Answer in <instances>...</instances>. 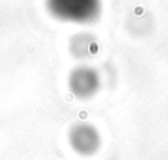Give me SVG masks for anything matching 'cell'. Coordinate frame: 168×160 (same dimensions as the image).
Instances as JSON below:
<instances>
[{"instance_id":"7a4b0ae2","label":"cell","mask_w":168,"mask_h":160,"mask_svg":"<svg viewBox=\"0 0 168 160\" xmlns=\"http://www.w3.org/2000/svg\"><path fill=\"white\" fill-rule=\"evenodd\" d=\"M70 144L72 150L83 156L93 155L100 147V135L91 125H78L70 133Z\"/></svg>"},{"instance_id":"3957f363","label":"cell","mask_w":168,"mask_h":160,"mask_svg":"<svg viewBox=\"0 0 168 160\" xmlns=\"http://www.w3.org/2000/svg\"><path fill=\"white\" fill-rule=\"evenodd\" d=\"M70 88L80 99H88L99 88V76L91 67H79L71 72Z\"/></svg>"},{"instance_id":"6da1fadb","label":"cell","mask_w":168,"mask_h":160,"mask_svg":"<svg viewBox=\"0 0 168 160\" xmlns=\"http://www.w3.org/2000/svg\"><path fill=\"white\" fill-rule=\"evenodd\" d=\"M47 8L62 21L87 24L99 16L100 0H47Z\"/></svg>"}]
</instances>
